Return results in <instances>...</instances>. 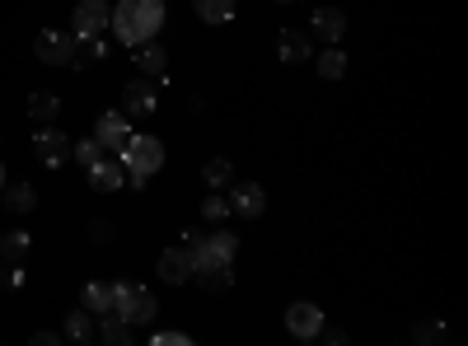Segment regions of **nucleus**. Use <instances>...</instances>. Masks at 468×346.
I'll list each match as a JSON object with an SVG mask.
<instances>
[{"mask_svg": "<svg viewBox=\"0 0 468 346\" xmlns=\"http://www.w3.org/2000/svg\"><path fill=\"white\" fill-rule=\"evenodd\" d=\"M202 178H207V187H225L234 178V164L229 160H207L202 164Z\"/></svg>", "mask_w": 468, "mask_h": 346, "instance_id": "nucleus-26", "label": "nucleus"}, {"mask_svg": "<svg viewBox=\"0 0 468 346\" xmlns=\"http://www.w3.org/2000/svg\"><path fill=\"white\" fill-rule=\"evenodd\" d=\"M90 235H94V244H112V225H108V220H94Z\"/></svg>", "mask_w": 468, "mask_h": 346, "instance_id": "nucleus-31", "label": "nucleus"}, {"mask_svg": "<svg viewBox=\"0 0 468 346\" xmlns=\"http://www.w3.org/2000/svg\"><path fill=\"white\" fill-rule=\"evenodd\" d=\"M229 211H239L244 220H258L267 211V192L258 183H239V187H234V197H229Z\"/></svg>", "mask_w": 468, "mask_h": 346, "instance_id": "nucleus-13", "label": "nucleus"}, {"mask_svg": "<svg viewBox=\"0 0 468 346\" xmlns=\"http://www.w3.org/2000/svg\"><path fill=\"white\" fill-rule=\"evenodd\" d=\"M154 272H160V281H169V286L192 281V257H187V248H165L160 262H154Z\"/></svg>", "mask_w": 468, "mask_h": 346, "instance_id": "nucleus-11", "label": "nucleus"}, {"mask_svg": "<svg viewBox=\"0 0 468 346\" xmlns=\"http://www.w3.org/2000/svg\"><path fill=\"white\" fill-rule=\"evenodd\" d=\"M314 33L324 37V43H337V37L346 33V15H342L337 5H324V10H314Z\"/></svg>", "mask_w": 468, "mask_h": 346, "instance_id": "nucleus-16", "label": "nucleus"}, {"mask_svg": "<svg viewBox=\"0 0 468 346\" xmlns=\"http://www.w3.org/2000/svg\"><path fill=\"white\" fill-rule=\"evenodd\" d=\"M160 164H165V145L154 141V136H136V131H132V141L122 145L127 183H132V187H145L154 173H160Z\"/></svg>", "mask_w": 468, "mask_h": 346, "instance_id": "nucleus-2", "label": "nucleus"}, {"mask_svg": "<svg viewBox=\"0 0 468 346\" xmlns=\"http://www.w3.org/2000/svg\"><path fill=\"white\" fill-rule=\"evenodd\" d=\"M75 52H80V57H75L70 66H80V61H103V57H108V43H103V33H90V37H75Z\"/></svg>", "mask_w": 468, "mask_h": 346, "instance_id": "nucleus-23", "label": "nucleus"}, {"mask_svg": "<svg viewBox=\"0 0 468 346\" xmlns=\"http://www.w3.org/2000/svg\"><path fill=\"white\" fill-rule=\"evenodd\" d=\"M112 309L122 314L132 328H145V323H154L160 304H154V295H150L145 286H136V281H117V286H112Z\"/></svg>", "mask_w": 468, "mask_h": 346, "instance_id": "nucleus-3", "label": "nucleus"}, {"mask_svg": "<svg viewBox=\"0 0 468 346\" xmlns=\"http://www.w3.org/2000/svg\"><path fill=\"white\" fill-rule=\"evenodd\" d=\"M277 5H291V0H277Z\"/></svg>", "mask_w": 468, "mask_h": 346, "instance_id": "nucleus-35", "label": "nucleus"}, {"mask_svg": "<svg viewBox=\"0 0 468 346\" xmlns=\"http://www.w3.org/2000/svg\"><path fill=\"white\" fill-rule=\"evenodd\" d=\"M70 155H75V164L90 169V164L103 160V145H99V141H70Z\"/></svg>", "mask_w": 468, "mask_h": 346, "instance_id": "nucleus-27", "label": "nucleus"}, {"mask_svg": "<svg viewBox=\"0 0 468 346\" xmlns=\"http://www.w3.org/2000/svg\"><path fill=\"white\" fill-rule=\"evenodd\" d=\"M127 183V169H122V160H99V164H90V187L94 192H117V187H122Z\"/></svg>", "mask_w": 468, "mask_h": 346, "instance_id": "nucleus-14", "label": "nucleus"}, {"mask_svg": "<svg viewBox=\"0 0 468 346\" xmlns=\"http://www.w3.org/2000/svg\"><path fill=\"white\" fill-rule=\"evenodd\" d=\"M5 206H10L15 215H28V211L37 206V192H33L28 183H19V187H5Z\"/></svg>", "mask_w": 468, "mask_h": 346, "instance_id": "nucleus-24", "label": "nucleus"}, {"mask_svg": "<svg viewBox=\"0 0 468 346\" xmlns=\"http://www.w3.org/2000/svg\"><path fill=\"white\" fill-rule=\"evenodd\" d=\"M112 33L122 37L127 47L145 43V37H160L165 28V0H117L112 5Z\"/></svg>", "mask_w": 468, "mask_h": 346, "instance_id": "nucleus-1", "label": "nucleus"}, {"mask_svg": "<svg viewBox=\"0 0 468 346\" xmlns=\"http://www.w3.org/2000/svg\"><path fill=\"white\" fill-rule=\"evenodd\" d=\"M319 75H324V80H342V75H346V52H337V43H328L319 52Z\"/></svg>", "mask_w": 468, "mask_h": 346, "instance_id": "nucleus-22", "label": "nucleus"}, {"mask_svg": "<svg viewBox=\"0 0 468 346\" xmlns=\"http://www.w3.org/2000/svg\"><path fill=\"white\" fill-rule=\"evenodd\" d=\"M108 19H112L108 0H80V5H75V15H70V28H75V37H90V33H103Z\"/></svg>", "mask_w": 468, "mask_h": 346, "instance_id": "nucleus-9", "label": "nucleus"}, {"mask_svg": "<svg viewBox=\"0 0 468 346\" xmlns=\"http://www.w3.org/2000/svg\"><path fill=\"white\" fill-rule=\"evenodd\" d=\"M160 108V85L150 80V75H136V80L122 89V112L127 118H145V112Z\"/></svg>", "mask_w": 468, "mask_h": 346, "instance_id": "nucleus-6", "label": "nucleus"}, {"mask_svg": "<svg viewBox=\"0 0 468 346\" xmlns=\"http://www.w3.org/2000/svg\"><path fill=\"white\" fill-rule=\"evenodd\" d=\"M28 235H19V229H15V235H5V239H0V257H5V262H24V253H28Z\"/></svg>", "mask_w": 468, "mask_h": 346, "instance_id": "nucleus-25", "label": "nucleus"}, {"mask_svg": "<svg viewBox=\"0 0 468 346\" xmlns=\"http://www.w3.org/2000/svg\"><path fill=\"white\" fill-rule=\"evenodd\" d=\"M441 337H445L441 323H417V328H412V341H441Z\"/></svg>", "mask_w": 468, "mask_h": 346, "instance_id": "nucleus-29", "label": "nucleus"}, {"mask_svg": "<svg viewBox=\"0 0 468 346\" xmlns=\"http://www.w3.org/2000/svg\"><path fill=\"white\" fill-rule=\"evenodd\" d=\"M94 141L103 145V155H122V145L132 141L127 112H103V118H99V127H94Z\"/></svg>", "mask_w": 468, "mask_h": 346, "instance_id": "nucleus-8", "label": "nucleus"}, {"mask_svg": "<svg viewBox=\"0 0 468 346\" xmlns=\"http://www.w3.org/2000/svg\"><path fill=\"white\" fill-rule=\"evenodd\" d=\"M192 10H197L207 24H229L234 19V0H192Z\"/></svg>", "mask_w": 468, "mask_h": 346, "instance_id": "nucleus-20", "label": "nucleus"}, {"mask_svg": "<svg viewBox=\"0 0 468 346\" xmlns=\"http://www.w3.org/2000/svg\"><path fill=\"white\" fill-rule=\"evenodd\" d=\"M33 155H37V164H43V169H61V164L70 160V136L48 122L43 131L33 136Z\"/></svg>", "mask_w": 468, "mask_h": 346, "instance_id": "nucleus-4", "label": "nucleus"}, {"mask_svg": "<svg viewBox=\"0 0 468 346\" xmlns=\"http://www.w3.org/2000/svg\"><path fill=\"white\" fill-rule=\"evenodd\" d=\"M61 341H94V314H90V309H80V314H66Z\"/></svg>", "mask_w": 468, "mask_h": 346, "instance_id": "nucleus-18", "label": "nucleus"}, {"mask_svg": "<svg viewBox=\"0 0 468 346\" xmlns=\"http://www.w3.org/2000/svg\"><path fill=\"white\" fill-rule=\"evenodd\" d=\"M57 112H61V99H57V94H33V99H28V118H33V122L48 127V122H57Z\"/></svg>", "mask_w": 468, "mask_h": 346, "instance_id": "nucleus-19", "label": "nucleus"}, {"mask_svg": "<svg viewBox=\"0 0 468 346\" xmlns=\"http://www.w3.org/2000/svg\"><path fill=\"white\" fill-rule=\"evenodd\" d=\"M277 57H282L286 66H300V61H309V57H314V47H309V37H304V33L286 28V33L277 37Z\"/></svg>", "mask_w": 468, "mask_h": 346, "instance_id": "nucleus-15", "label": "nucleus"}, {"mask_svg": "<svg viewBox=\"0 0 468 346\" xmlns=\"http://www.w3.org/2000/svg\"><path fill=\"white\" fill-rule=\"evenodd\" d=\"M0 192H5V164H0Z\"/></svg>", "mask_w": 468, "mask_h": 346, "instance_id": "nucleus-34", "label": "nucleus"}, {"mask_svg": "<svg viewBox=\"0 0 468 346\" xmlns=\"http://www.w3.org/2000/svg\"><path fill=\"white\" fill-rule=\"evenodd\" d=\"M80 304H85V309L99 319V314H108L112 309V286H103V281H90L85 290H80Z\"/></svg>", "mask_w": 468, "mask_h": 346, "instance_id": "nucleus-17", "label": "nucleus"}, {"mask_svg": "<svg viewBox=\"0 0 468 346\" xmlns=\"http://www.w3.org/2000/svg\"><path fill=\"white\" fill-rule=\"evenodd\" d=\"M192 281H197L202 290H211V295H225L234 286V272H229V262H225V267H211V272H197Z\"/></svg>", "mask_w": 468, "mask_h": 346, "instance_id": "nucleus-21", "label": "nucleus"}, {"mask_svg": "<svg viewBox=\"0 0 468 346\" xmlns=\"http://www.w3.org/2000/svg\"><path fill=\"white\" fill-rule=\"evenodd\" d=\"M33 52H37L43 66H70L75 61V33L66 37L57 28H43V33H37V43H33Z\"/></svg>", "mask_w": 468, "mask_h": 346, "instance_id": "nucleus-5", "label": "nucleus"}, {"mask_svg": "<svg viewBox=\"0 0 468 346\" xmlns=\"http://www.w3.org/2000/svg\"><path fill=\"white\" fill-rule=\"evenodd\" d=\"M286 328H291L295 341H314L319 328H324V309H319V304H309V299H300V304L286 309Z\"/></svg>", "mask_w": 468, "mask_h": 346, "instance_id": "nucleus-7", "label": "nucleus"}, {"mask_svg": "<svg viewBox=\"0 0 468 346\" xmlns=\"http://www.w3.org/2000/svg\"><path fill=\"white\" fill-rule=\"evenodd\" d=\"M132 57H136V70L150 75V80H165V75H169V47L160 43V37H145V43H136Z\"/></svg>", "mask_w": 468, "mask_h": 346, "instance_id": "nucleus-10", "label": "nucleus"}, {"mask_svg": "<svg viewBox=\"0 0 468 346\" xmlns=\"http://www.w3.org/2000/svg\"><path fill=\"white\" fill-rule=\"evenodd\" d=\"M24 286V272H19V262H5V290H19Z\"/></svg>", "mask_w": 468, "mask_h": 346, "instance_id": "nucleus-32", "label": "nucleus"}, {"mask_svg": "<svg viewBox=\"0 0 468 346\" xmlns=\"http://www.w3.org/2000/svg\"><path fill=\"white\" fill-rule=\"evenodd\" d=\"M225 215H229V202H225V197H207V202H202V220L216 225V220H225Z\"/></svg>", "mask_w": 468, "mask_h": 346, "instance_id": "nucleus-28", "label": "nucleus"}, {"mask_svg": "<svg viewBox=\"0 0 468 346\" xmlns=\"http://www.w3.org/2000/svg\"><path fill=\"white\" fill-rule=\"evenodd\" d=\"M150 341H154V346H187L192 337H187V332H154Z\"/></svg>", "mask_w": 468, "mask_h": 346, "instance_id": "nucleus-30", "label": "nucleus"}, {"mask_svg": "<svg viewBox=\"0 0 468 346\" xmlns=\"http://www.w3.org/2000/svg\"><path fill=\"white\" fill-rule=\"evenodd\" d=\"M33 341H37V346H57L61 332H48V328H43V332H33Z\"/></svg>", "mask_w": 468, "mask_h": 346, "instance_id": "nucleus-33", "label": "nucleus"}, {"mask_svg": "<svg viewBox=\"0 0 468 346\" xmlns=\"http://www.w3.org/2000/svg\"><path fill=\"white\" fill-rule=\"evenodd\" d=\"M94 337H103L108 346H132V341H136V328H132L122 314H117V309H108V314H99Z\"/></svg>", "mask_w": 468, "mask_h": 346, "instance_id": "nucleus-12", "label": "nucleus"}]
</instances>
